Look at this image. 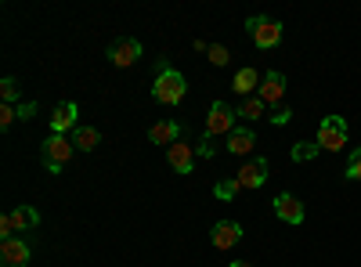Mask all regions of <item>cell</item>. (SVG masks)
<instances>
[{"label": "cell", "mask_w": 361, "mask_h": 267, "mask_svg": "<svg viewBox=\"0 0 361 267\" xmlns=\"http://www.w3.org/2000/svg\"><path fill=\"white\" fill-rule=\"evenodd\" d=\"M209 141H214V137H209V134H202V141L195 144V152H199L202 159H214V144H209Z\"/></svg>", "instance_id": "27"}, {"label": "cell", "mask_w": 361, "mask_h": 267, "mask_svg": "<svg viewBox=\"0 0 361 267\" xmlns=\"http://www.w3.org/2000/svg\"><path fill=\"white\" fill-rule=\"evenodd\" d=\"M185 91H188L185 76H180L173 66L159 62V66H156V83H152V98H156L159 105H177L180 98H185Z\"/></svg>", "instance_id": "1"}, {"label": "cell", "mask_w": 361, "mask_h": 267, "mask_svg": "<svg viewBox=\"0 0 361 267\" xmlns=\"http://www.w3.org/2000/svg\"><path fill=\"white\" fill-rule=\"evenodd\" d=\"M235 181H238V188H250V192L264 188V181H267V159L264 156H253L243 170L235 173Z\"/></svg>", "instance_id": "9"}, {"label": "cell", "mask_w": 361, "mask_h": 267, "mask_svg": "<svg viewBox=\"0 0 361 267\" xmlns=\"http://www.w3.org/2000/svg\"><path fill=\"white\" fill-rule=\"evenodd\" d=\"M275 217L279 221H286V224H304V202H300L296 195H289V192H282V195H275Z\"/></svg>", "instance_id": "13"}, {"label": "cell", "mask_w": 361, "mask_h": 267, "mask_svg": "<svg viewBox=\"0 0 361 267\" xmlns=\"http://www.w3.org/2000/svg\"><path fill=\"white\" fill-rule=\"evenodd\" d=\"M318 144H322V152H340L347 144V120L343 116H325L318 123Z\"/></svg>", "instance_id": "5"}, {"label": "cell", "mask_w": 361, "mask_h": 267, "mask_svg": "<svg viewBox=\"0 0 361 267\" xmlns=\"http://www.w3.org/2000/svg\"><path fill=\"white\" fill-rule=\"evenodd\" d=\"M206 58H209V62H214L217 69H224V66L231 62V54H228V47H224V44H209V51H206Z\"/></svg>", "instance_id": "23"}, {"label": "cell", "mask_w": 361, "mask_h": 267, "mask_svg": "<svg viewBox=\"0 0 361 267\" xmlns=\"http://www.w3.org/2000/svg\"><path fill=\"white\" fill-rule=\"evenodd\" d=\"M148 141H152V144H163V148L177 144V141H180V123H173V120L152 123V130H148Z\"/></svg>", "instance_id": "16"}, {"label": "cell", "mask_w": 361, "mask_h": 267, "mask_svg": "<svg viewBox=\"0 0 361 267\" xmlns=\"http://www.w3.org/2000/svg\"><path fill=\"white\" fill-rule=\"evenodd\" d=\"M257 94L264 98V105H282V98H286V76H282L279 69L264 73V80H260V91H257Z\"/></svg>", "instance_id": "14"}, {"label": "cell", "mask_w": 361, "mask_h": 267, "mask_svg": "<svg viewBox=\"0 0 361 267\" xmlns=\"http://www.w3.org/2000/svg\"><path fill=\"white\" fill-rule=\"evenodd\" d=\"M347 181H361V148L357 152H350V159H347Z\"/></svg>", "instance_id": "24"}, {"label": "cell", "mask_w": 361, "mask_h": 267, "mask_svg": "<svg viewBox=\"0 0 361 267\" xmlns=\"http://www.w3.org/2000/svg\"><path fill=\"white\" fill-rule=\"evenodd\" d=\"M137 58H141V40H134V37H119V40L109 44V62H112L116 69L134 66Z\"/></svg>", "instance_id": "7"}, {"label": "cell", "mask_w": 361, "mask_h": 267, "mask_svg": "<svg viewBox=\"0 0 361 267\" xmlns=\"http://www.w3.org/2000/svg\"><path fill=\"white\" fill-rule=\"evenodd\" d=\"M253 144H257V130H253V127H235V130L228 134V152H231V156L253 152Z\"/></svg>", "instance_id": "15"}, {"label": "cell", "mask_w": 361, "mask_h": 267, "mask_svg": "<svg viewBox=\"0 0 361 267\" xmlns=\"http://www.w3.org/2000/svg\"><path fill=\"white\" fill-rule=\"evenodd\" d=\"M238 192H243V188H238L235 177H228V181H217V185H214V195H217V199H224V202H231Z\"/></svg>", "instance_id": "21"}, {"label": "cell", "mask_w": 361, "mask_h": 267, "mask_svg": "<svg viewBox=\"0 0 361 267\" xmlns=\"http://www.w3.org/2000/svg\"><path fill=\"white\" fill-rule=\"evenodd\" d=\"M37 224H40V213L33 206H15V210L0 217V239H18V231H29Z\"/></svg>", "instance_id": "3"}, {"label": "cell", "mask_w": 361, "mask_h": 267, "mask_svg": "<svg viewBox=\"0 0 361 267\" xmlns=\"http://www.w3.org/2000/svg\"><path fill=\"white\" fill-rule=\"evenodd\" d=\"M18 120H33V112H37V101H18Z\"/></svg>", "instance_id": "28"}, {"label": "cell", "mask_w": 361, "mask_h": 267, "mask_svg": "<svg viewBox=\"0 0 361 267\" xmlns=\"http://www.w3.org/2000/svg\"><path fill=\"white\" fill-rule=\"evenodd\" d=\"M260 80H264V76H260L257 69H238L235 80H231V87H235V91L243 94V98H253V94L260 91Z\"/></svg>", "instance_id": "17"}, {"label": "cell", "mask_w": 361, "mask_h": 267, "mask_svg": "<svg viewBox=\"0 0 361 267\" xmlns=\"http://www.w3.org/2000/svg\"><path fill=\"white\" fill-rule=\"evenodd\" d=\"M98 141H102V134H98L94 127H76V130H73V144L80 148V152H94Z\"/></svg>", "instance_id": "18"}, {"label": "cell", "mask_w": 361, "mask_h": 267, "mask_svg": "<svg viewBox=\"0 0 361 267\" xmlns=\"http://www.w3.org/2000/svg\"><path fill=\"white\" fill-rule=\"evenodd\" d=\"M246 29H250V37L260 51H271V47L282 44V22H275V18L253 15V18H246Z\"/></svg>", "instance_id": "4"}, {"label": "cell", "mask_w": 361, "mask_h": 267, "mask_svg": "<svg viewBox=\"0 0 361 267\" xmlns=\"http://www.w3.org/2000/svg\"><path fill=\"white\" fill-rule=\"evenodd\" d=\"M0 98H4V105H15V101H18V80H15V76L0 80Z\"/></svg>", "instance_id": "22"}, {"label": "cell", "mask_w": 361, "mask_h": 267, "mask_svg": "<svg viewBox=\"0 0 361 267\" xmlns=\"http://www.w3.org/2000/svg\"><path fill=\"white\" fill-rule=\"evenodd\" d=\"M318 152H322L318 141H314V144H311V141H296V144H293V159H296V163H311V159H318Z\"/></svg>", "instance_id": "20"}, {"label": "cell", "mask_w": 361, "mask_h": 267, "mask_svg": "<svg viewBox=\"0 0 361 267\" xmlns=\"http://www.w3.org/2000/svg\"><path fill=\"white\" fill-rule=\"evenodd\" d=\"M195 156H199V152H195V144L185 141V137L166 148V163H170L177 173H195Z\"/></svg>", "instance_id": "8"}, {"label": "cell", "mask_w": 361, "mask_h": 267, "mask_svg": "<svg viewBox=\"0 0 361 267\" xmlns=\"http://www.w3.org/2000/svg\"><path fill=\"white\" fill-rule=\"evenodd\" d=\"M228 267H253L250 260H235V263H228Z\"/></svg>", "instance_id": "29"}, {"label": "cell", "mask_w": 361, "mask_h": 267, "mask_svg": "<svg viewBox=\"0 0 361 267\" xmlns=\"http://www.w3.org/2000/svg\"><path fill=\"white\" fill-rule=\"evenodd\" d=\"M289 120H293V112H289V108H286V105H279V108H275V112H271V123H275V127H286V123H289Z\"/></svg>", "instance_id": "26"}, {"label": "cell", "mask_w": 361, "mask_h": 267, "mask_svg": "<svg viewBox=\"0 0 361 267\" xmlns=\"http://www.w3.org/2000/svg\"><path fill=\"white\" fill-rule=\"evenodd\" d=\"M235 120H238V108H231L228 101H214L209 105V116H206V134L209 137H228L235 130Z\"/></svg>", "instance_id": "6"}, {"label": "cell", "mask_w": 361, "mask_h": 267, "mask_svg": "<svg viewBox=\"0 0 361 267\" xmlns=\"http://www.w3.org/2000/svg\"><path fill=\"white\" fill-rule=\"evenodd\" d=\"M80 127V108L76 101H58V108L51 112V134H66Z\"/></svg>", "instance_id": "12"}, {"label": "cell", "mask_w": 361, "mask_h": 267, "mask_svg": "<svg viewBox=\"0 0 361 267\" xmlns=\"http://www.w3.org/2000/svg\"><path fill=\"white\" fill-rule=\"evenodd\" d=\"M209 242H214L217 249H231L243 242V224L238 221H217L214 231H209Z\"/></svg>", "instance_id": "11"}, {"label": "cell", "mask_w": 361, "mask_h": 267, "mask_svg": "<svg viewBox=\"0 0 361 267\" xmlns=\"http://www.w3.org/2000/svg\"><path fill=\"white\" fill-rule=\"evenodd\" d=\"M264 98L260 94H253V98H243V105H238V116H243V120H250V123H257L260 116H264Z\"/></svg>", "instance_id": "19"}, {"label": "cell", "mask_w": 361, "mask_h": 267, "mask_svg": "<svg viewBox=\"0 0 361 267\" xmlns=\"http://www.w3.org/2000/svg\"><path fill=\"white\" fill-rule=\"evenodd\" d=\"M73 152H76L73 137H66V134H47V141L40 144V163H44L47 173H62V170L69 166Z\"/></svg>", "instance_id": "2"}, {"label": "cell", "mask_w": 361, "mask_h": 267, "mask_svg": "<svg viewBox=\"0 0 361 267\" xmlns=\"http://www.w3.org/2000/svg\"><path fill=\"white\" fill-rule=\"evenodd\" d=\"M15 120H18V108H15V105H0V127L8 130Z\"/></svg>", "instance_id": "25"}, {"label": "cell", "mask_w": 361, "mask_h": 267, "mask_svg": "<svg viewBox=\"0 0 361 267\" xmlns=\"http://www.w3.org/2000/svg\"><path fill=\"white\" fill-rule=\"evenodd\" d=\"M29 256H33V249H29L25 239H4L0 242V267H29Z\"/></svg>", "instance_id": "10"}]
</instances>
